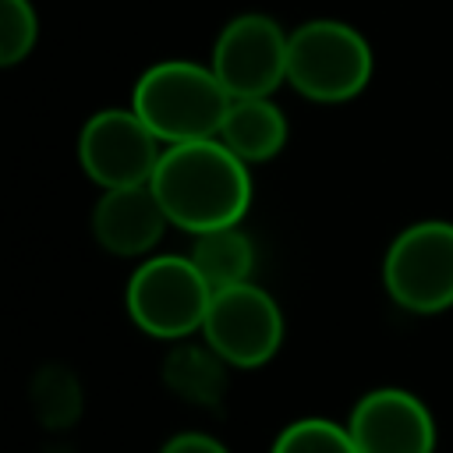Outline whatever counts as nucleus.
Returning a JSON list of instances; mask_svg holds the SVG:
<instances>
[{
  "label": "nucleus",
  "mask_w": 453,
  "mask_h": 453,
  "mask_svg": "<svg viewBox=\"0 0 453 453\" xmlns=\"http://www.w3.org/2000/svg\"><path fill=\"white\" fill-rule=\"evenodd\" d=\"M149 184L170 226L191 237L241 226L251 209V170L219 138L166 145Z\"/></svg>",
  "instance_id": "1"
},
{
  "label": "nucleus",
  "mask_w": 453,
  "mask_h": 453,
  "mask_svg": "<svg viewBox=\"0 0 453 453\" xmlns=\"http://www.w3.org/2000/svg\"><path fill=\"white\" fill-rule=\"evenodd\" d=\"M230 103L212 67L184 57L149 64L131 88V110L163 145L216 138Z\"/></svg>",
  "instance_id": "2"
},
{
  "label": "nucleus",
  "mask_w": 453,
  "mask_h": 453,
  "mask_svg": "<svg viewBox=\"0 0 453 453\" xmlns=\"http://www.w3.org/2000/svg\"><path fill=\"white\" fill-rule=\"evenodd\" d=\"M372 78L368 39L336 18H315L290 32L287 42V85L311 103L354 99Z\"/></svg>",
  "instance_id": "3"
},
{
  "label": "nucleus",
  "mask_w": 453,
  "mask_h": 453,
  "mask_svg": "<svg viewBox=\"0 0 453 453\" xmlns=\"http://www.w3.org/2000/svg\"><path fill=\"white\" fill-rule=\"evenodd\" d=\"M212 287L188 255H149L127 280L124 308L131 322L156 340H188L202 333Z\"/></svg>",
  "instance_id": "4"
},
{
  "label": "nucleus",
  "mask_w": 453,
  "mask_h": 453,
  "mask_svg": "<svg viewBox=\"0 0 453 453\" xmlns=\"http://www.w3.org/2000/svg\"><path fill=\"white\" fill-rule=\"evenodd\" d=\"M382 283L403 311L453 308V223L425 219L396 234L382 258Z\"/></svg>",
  "instance_id": "5"
},
{
  "label": "nucleus",
  "mask_w": 453,
  "mask_h": 453,
  "mask_svg": "<svg viewBox=\"0 0 453 453\" xmlns=\"http://www.w3.org/2000/svg\"><path fill=\"white\" fill-rule=\"evenodd\" d=\"M163 149L131 106L96 110L78 131V166L103 191L149 184Z\"/></svg>",
  "instance_id": "6"
},
{
  "label": "nucleus",
  "mask_w": 453,
  "mask_h": 453,
  "mask_svg": "<svg viewBox=\"0 0 453 453\" xmlns=\"http://www.w3.org/2000/svg\"><path fill=\"white\" fill-rule=\"evenodd\" d=\"M202 340L230 368H262L283 343V311L276 297L258 283H237L212 290Z\"/></svg>",
  "instance_id": "7"
},
{
  "label": "nucleus",
  "mask_w": 453,
  "mask_h": 453,
  "mask_svg": "<svg viewBox=\"0 0 453 453\" xmlns=\"http://www.w3.org/2000/svg\"><path fill=\"white\" fill-rule=\"evenodd\" d=\"M287 42L290 32H283L276 18L248 11L219 28L209 67L230 99L273 96L287 81Z\"/></svg>",
  "instance_id": "8"
},
{
  "label": "nucleus",
  "mask_w": 453,
  "mask_h": 453,
  "mask_svg": "<svg viewBox=\"0 0 453 453\" xmlns=\"http://www.w3.org/2000/svg\"><path fill=\"white\" fill-rule=\"evenodd\" d=\"M347 432L357 453H435V418L400 386H379L365 393L347 418Z\"/></svg>",
  "instance_id": "9"
},
{
  "label": "nucleus",
  "mask_w": 453,
  "mask_h": 453,
  "mask_svg": "<svg viewBox=\"0 0 453 453\" xmlns=\"http://www.w3.org/2000/svg\"><path fill=\"white\" fill-rule=\"evenodd\" d=\"M170 219L152 191V184L110 188L92 209V237L106 255L149 258L163 241Z\"/></svg>",
  "instance_id": "10"
},
{
  "label": "nucleus",
  "mask_w": 453,
  "mask_h": 453,
  "mask_svg": "<svg viewBox=\"0 0 453 453\" xmlns=\"http://www.w3.org/2000/svg\"><path fill=\"white\" fill-rule=\"evenodd\" d=\"M287 117L283 110L273 103V96H255V99H234L223 127H219V142L241 159V163H265L273 159L283 145H287Z\"/></svg>",
  "instance_id": "11"
},
{
  "label": "nucleus",
  "mask_w": 453,
  "mask_h": 453,
  "mask_svg": "<svg viewBox=\"0 0 453 453\" xmlns=\"http://www.w3.org/2000/svg\"><path fill=\"white\" fill-rule=\"evenodd\" d=\"M226 368L230 365L205 340L202 343L177 340V347L163 361V382L184 403L216 411L223 403V396H226Z\"/></svg>",
  "instance_id": "12"
},
{
  "label": "nucleus",
  "mask_w": 453,
  "mask_h": 453,
  "mask_svg": "<svg viewBox=\"0 0 453 453\" xmlns=\"http://www.w3.org/2000/svg\"><path fill=\"white\" fill-rule=\"evenodd\" d=\"M188 258L195 262V269L212 290L248 283L255 273V244L241 226H219V230L195 234Z\"/></svg>",
  "instance_id": "13"
},
{
  "label": "nucleus",
  "mask_w": 453,
  "mask_h": 453,
  "mask_svg": "<svg viewBox=\"0 0 453 453\" xmlns=\"http://www.w3.org/2000/svg\"><path fill=\"white\" fill-rule=\"evenodd\" d=\"M32 407L46 428H67L81 414V386L64 365H46L32 379Z\"/></svg>",
  "instance_id": "14"
},
{
  "label": "nucleus",
  "mask_w": 453,
  "mask_h": 453,
  "mask_svg": "<svg viewBox=\"0 0 453 453\" xmlns=\"http://www.w3.org/2000/svg\"><path fill=\"white\" fill-rule=\"evenodd\" d=\"M269 453H357L347 425L329 418H297L276 439Z\"/></svg>",
  "instance_id": "15"
},
{
  "label": "nucleus",
  "mask_w": 453,
  "mask_h": 453,
  "mask_svg": "<svg viewBox=\"0 0 453 453\" xmlns=\"http://www.w3.org/2000/svg\"><path fill=\"white\" fill-rule=\"evenodd\" d=\"M39 42V14L32 0H0V67H18Z\"/></svg>",
  "instance_id": "16"
},
{
  "label": "nucleus",
  "mask_w": 453,
  "mask_h": 453,
  "mask_svg": "<svg viewBox=\"0 0 453 453\" xmlns=\"http://www.w3.org/2000/svg\"><path fill=\"white\" fill-rule=\"evenodd\" d=\"M159 453H230V449L205 432H177L163 442Z\"/></svg>",
  "instance_id": "17"
}]
</instances>
